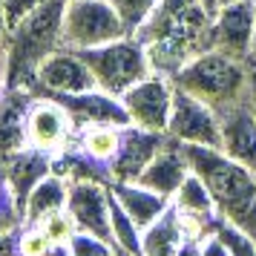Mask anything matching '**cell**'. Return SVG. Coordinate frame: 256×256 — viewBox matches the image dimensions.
Here are the masks:
<instances>
[{
    "label": "cell",
    "instance_id": "b9f144b4",
    "mask_svg": "<svg viewBox=\"0 0 256 256\" xmlns=\"http://www.w3.org/2000/svg\"><path fill=\"white\" fill-rule=\"evenodd\" d=\"M0 26H3V14H0Z\"/></svg>",
    "mask_w": 256,
    "mask_h": 256
},
{
    "label": "cell",
    "instance_id": "8fae6325",
    "mask_svg": "<svg viewBox=\"0 0 256 256\" xmlns=\"http://www.w3.org/2000/svg\"><path fill=\"white\" fill-rule=\"evenodd\" d=\"M26 138L32 147L44 152H60L75 141V124H72L66 106L52 95H38L29 118H26Z\"/></svg>",
    "mask_w": 256,
    "mask_h": 256
},
{
    "label": "cell",
    "instance_id": "f1b7e54d",
    "mask_svg": "<svg viewBox=\"0 0 256 256\" xmlns=\"http://www.w3.org/2000/svg\"><path fill=\"white\" fill-rule=\"evenodd\" d=\"M38 228H44V233H46L52 242H70L72 236L78 233V224H75V219H72V213L66 208L49 213Z\"/></svg>",
    "mask_w": 256,
    "mask_h": 256
},
{
    "label": "cell",
    "instance_id": "8d00e7d4",
    "mask_svg": "<svg viewBox=\"0 0 256 256\" xmlns=\"http://www.w3.org/2000/svg\"><path fill=\"white\" fill-rule=\"evenodd\" d=\"M248 66L256 70V38H254V52H250V58H248Z\"/></svg>",
    "mask_w": 256,
    "mask_h": 256
},
{
    "label": "cell",
    "instance_id": "5bb4252c",
    "mask_svg": "<svg viewBox=\"0 0 256 256\" xmlns=\"http://www.w3.org/2000/svg\"><path fill=\"white\" fill-rule=\"evenodd\" d=\"M66 210L72 213L78 230L110 239V184H104V182H72Z\"/></svg>",
    "mask_w": 256,
    "mask_h": 256
},
{
    "label": "cell",
    "instance_id": "44dd1931",
    "mask_svg": "<svg viewBox=\"0 0 256 256\" xmlns=\"http://www.w3.org/2000/svg\"><path fill=\"white\" fill-rule=\"evenodd\" d=\"M110 193L116 196V202L127 210L130 219L136 222L141 230L150 228L152 222L173 204V198L162 196V193H156V190L138 184V182H110Z\"/></svg>",
    "mask_w": 256,
    "mask_h": 256
},
{
    "label": "cell",
    "instance_id": "d6a6232c",
    "mask_svg": "<svg viewBox=\"0 0 256 256\" xmlns=\"http://www.w3.org/2000/svg\"><path fill=\"white\" fill-rule=\"evenodd\" d=\"M178 256H202V248H198V239H187L184 248L178 250Z\"/></svg>",
    "mask_w": 256,
    "mask_h": 256
},
{
    "label": "cell",
    "instance_id": "3957f363",
    "mask_svg": "<svg viewBox=\"0 0 256 256\" xmlns=\"http://www.w3.org/2000/svg\"><path fill=\"white\" fill-rule=\"evenodd\" d=\"M66 0H46L32 14H26L18 26L9 29L6 38V66L3 84L6 86H26L32 90L35 72L40 60L60 49V18Z\"/></svg>",
    "mask_w": 256,
    "mask_h": 256
},
{
    "label": "cell",
    "instance_id": "6da1fadb",
    "mask_svg": "<svg viewBox=\"0 0 256 256\" xmlns=\"http://www.w3.org/2000/svg\"><path fill=\"white\" fill-rule=\"evenodd\" d=\"M210 26L213 14L198 0H162L136 38L150 55L152 72L173 78L187 60L210 49Z\"/></svg>",
    "mask_w": 256,
    "mask_h": 256
},
{
    "label": "cell",
    "instance_id": "277c9868",
    "mask_svg": "<svg viewBox=\"0 0 256 256\" xmlns=\"http://www.w3.org/2000/svg\"><path fill=\"white\" fill-rule=\"evenodd\" d=\"M173 84L178 90L202 98L219 116L224 110L242 104L244 98H250V90H254L250 66L216 49H208L193 60H187L173 75Z\"/></svg>",
    "mask_w": 256,
    "mask_h": 256
},
{
    "label": "cell",
    "instance_id": "ab89813d",
    "mask_svg": "<svg viewBox=\"0 0 256 256\" xmlns=\"http://www.w3.org/2000/svg\"><path fill=\"white\" fill-rule=\"evenodd\" d=\"M3 86H6V84H3V75H0V92H3Z\"/></svg>",
    "mask_w": 256,
    "mask_h": 256
},
{
    "label": "cell",
    "instance_id": "2e32d148",
    "mask_svg": "<svg viewBox=\"0 0 256 256\" xmlns=\"http://www.w3.org/2000/svg\"><path fill=\"white\" fill-rule=\"evenodd\" d=\"M224 156H230L236 164L248 167L256 173V116L250 98H244L242 104L230 106L222 112V147Z\"/></svg>",
    "mask_w": 256,
    "mask_h": 256
},
{
    "label": "cell",
    "instance_id": "d6986e66",
    "mask_svg": "<svg viewBox=\"0 0 256 256\" xmlns=\"http://www.w3.org/2000/svg\"><path fill=\"white\" fill-rule=\"evenodd\" d=\"M187 176H190V162H187L184 144L167 138V144L156 152V158L138 176V184L150 187V190H156V193H162L167 198H173L178 193V187L184 184Z\"/></svg>",
    "mask_w": 256,
    "mask_h": 256
},
{
    "label": "cell",
    "instance_id": "74e56055",
    "mask_svg": "<svg viewBox=\"0 0 256 256\" xmlns=\"http://www.w3.org/2000/svg\"><path fill=\"white\" fill-rule=\"evenodd\" d=\"M250 106H254V116H256V86L250 90Z\"/></svg>",
    "mask_w": 256,
    "mask_h": 256
},
{
    "label": "cell",
    "instance_id": "d590c367",
    "mask_svg": "<svg viewBox=\"0 0 256 256\" xmlns=\"http://www.w3.org/2000/svg\"><path fill=\"white\" fill-rule=\"evenodd\" d=\"M198 3H202V6H204L210 14H213V12H216V9L222 6V0H198Z\"/></svg>",
    "mask_w": 256,
    "mask_h": 256
},
{
    "label": "cell",
    "instance_id": "5b68a950",
    "mask_svg": "<svg viewBox=\"0 0 256 256\" xmlns=\"http://www.w3.org/2000/svg\"><path fill=\"white\" fill-rule=\"evenodd\" d=\"M81 55L92 70L95 86L110 95H118V98L127 92L130 86H136L141 78L152 75L150 55L136 35H124L104 44V46L84 49Z\"/></svg>",
    "mask_w": 256,
    "mask_h": 256
},
{
    "label": "cell",
    "instance_id": "9a60e30c",
    "mask_svg": "<svg viewBox=\"0 0 256 256\" xmlns=\"http://www.w3.org/2000/svg\"><path fill=\"white\" fill-rule=\"evenodd\" d=\"M0 173L6 178V187L12 193L14 204L24 213V202L32 193V187L44 176L52 173V152H44L38 147H32V144H26L18 152H9V156L0 158Z\"/></svg>",
    "mask_w": 256,
    "mask_h": 256
},
{
    "label": "cell",
    "instance_id": "484cf974",
    "mask_svg": "<svg viewBox=\"0 0 256 256\" xmlns=\"http://www.w3.org/2000/svg\"><path fill=\"white\" fill-rule=\"evenodd\" d=\"M66 244H70L72 256H121L110 239L95 236V233H86V230H78Z\"/></svg>",
    "mask_w": 256,
    "mask_h": 256
},
{
    "label": "cell",
    "instance_id": "e0dca14e",
    "mask_svg": "<svg viewBox=\"0 0 256 256\" xmlns=\"http://www.w3.org/2000/svg\"><path fill=\"white\" fill-rule=\"evenodd\" d=\"M173 208L182 213L187 230L193 233L196 239L213 233L216 230V224L222 222V216H219V210H216V202H213V196H210L208 184H204L193 170H190V176L184 178V184L178 187V193L173 196Z\"/></svg>",
    "mask_w": 256,
    "mask_h": 256
},
{
    "label": "cell",
    "instance_id": "e575fe53",
    "mask_svg": "<svg viewBox=\"0 0 256 256\" xmlns=\"http://www.w3.org/2000/svg\"><path fill=\"white\" fill-rule=\"evenodd\" d=\"M44 256H72V254H70V244H66V242H55Z\"/></svg>",
    "mask_w": 256,
    "mask_h": 256
},
{
    "label": "cell",
    "instance_id": "4dcf8cb0",
    "mask_svg": "<svg viewBox=\"0 0 256 256\" xmlns=\"http://www.w3.org/2000/svg\"><path fill=\"white\" fill-rule=\"evenodd\" d=\"M198 248H202V256H230L228 244L222 242L219 233H208L198 239Z\"/></svg>",
    "mask_w": 256,
    "mask_h": 256
},
{
    "label": "cell",
    "instance_id": "cb8c5ba5",
    "mask_svg": "<svg viewBox=\"0 0 256 256\" xmlns=\"http://www.w3.org/2000/svg\"><path fill=\"white\" fill-rule=\"evenodd\" d=\"M110 239L121 256H141V228L110 193Z\"/></svg>",
    "mask_w": 256,
    "mask_h": 256
},
{
    "label": "cell",
    "instance_id": "8992f818",
    "mask_svg": "<svg viewBox=\"0 0 256 256\" xmlns=\"http://www.w3.org/2000/svg\"><path fill=\"white\" fill-rule=\"evenodd\" d=\"M130 35L110 0H66L60 18V44L66 49L104 46L116 38Z\"/></svg>",
    "mask_w": 256,
    "mask_h": 256
},
{
    "label": "cell",
    "instance_id": "30bf717a",
    "mask_svg": "<svg viewBox=\"0 0 256 256\" xmlns=\"http://www.w3.org/2000/svg\"><path fill=\"white\" fill-rule=\"evenodd\" d=\"M32 90L38 95H78L95 90V78L81 52L60 46L40 60Z\"/></svg>",
    "mask_w": 256,
    "mask_h": 256
},
{
    "label": "cell",
    "instance_id": "ffe728a7",
    "mask_svg": "<svg viewBox=\"0 0 256 256\" xmlns=\"http://www.w3.org/2000/svg\"><path fill=\"white\" fill-rule=\"evenodd\" d=\"M187 239H196L187 230L182 213L170 204L150 228L141 230V256H178Z\"/></svg>",
    "mask_w": 256,
    "mask_h": 256
},
{
    "label": "cell",
    "instance_id": "60d3db41",
    "mask_svg": "<svg viewBox=\"0 0 256 256\" xmlns=\"http://www.w3.org/2000/svg\"><path fill=\"white\" fill-rule=\"evenodd\" d=\"M222 3H236V0H222Z\"/></svg>",
    "mask_w": 256,
    "mask_h": 256
},
{
    "label": "cell",
    "instance_id": "52a82bcc",
    "mask_svg": "<svg viewBox=\"0 0 256 256\" xmlns=\"http://www.w3.org/2000/svg\"><path fill=\"white\" fill-rule=\"evenodd\" d=\"M167 138L184 147H222V116L202 98L176 86Z\"/></svg>",
    "mask_w": 256,
    "mask_h": 256
},
{
    "label": "cell",
    "instance_id": "7c38bea8",
    "mask_svg": "<svg viewBox=\"0 0 256 256\" xmlns=\"http://www.w3.org/2000/svg\"><path fill=\"white\" fill-rule=\"evenodd\" d=\"M167 144V132H152V130L127 124L121 130V144H118L116 158L110 162V178L112 182H138L144 167L156 158V152Z\"/></svg>",
    "mask_w": 256,
    "mask_h": 256
},
{
    "label": "cell",
    "instance_id": "83f0119b",
    "mask_svg": "<svg viewBox=\"0 0 256 256\" xmlns=\"http://www.w3.org/2000/svg\"><path fill=\"white\" fill-rule=\"evenodd\" d=\"M52 239H49L44 228H38V224H24L20 230H18V254L20 256H44L52 248Z\"/></svg>",
    "mask_w": 256,
    "mask_h": 256
},
{
    "label": "cell",
    "instance_id": "d4e9b609",
    "mask_svg": "<svg viewBox=\"0 0 256 256\" xmlns=\"http://www.w3.org/2000/svg\"><path fill=\"white\" fill-rule=\"evenodd\" d=\"M110 3H112V9L118 12L124 29H127L130 35H136L141 26L147 24V18L156 12V6L162 0H110Z\"/></svg>",
    "mask_w": 256,
    "mask_h": 256
},
{
    "label": "cell",
    "instance_id": "f35d334b",
    "mask_svg": "<svg viewBox=\"0 0 256 256\" xmlns=\"http://www.w3.org/2000/svg\"><path fill=\"white\" fill-rule=\"evenodd\" d=\"M250 81H254V86H256V70H250Z\"/></svg>",
    "mask_w": 256,
    "mask_h": 256
},
{
    "label": "cell",
    "instance_id": "f546056e",
    "mask_svg": "<svg viewBox=\"0 0 256 256\" xmlns=\"http://www.w3.org/2000/svg\"><path fill=\"white\" fill-rule=\"evenodd\" d=\"M46 0H0V14H3V26L12 29L24 20L26 14H32L38 6H44Z\"/></svg>",
    "mask_w": 256,
    "mask_h": 256
},
{
    "label": "cell",
    "instance_id": "4fadbf2b",
    "mask_svg": "<svg viewBox=\"0 0 256 256\" xmlns=\"http://www.w3.org/2000/svg\"><path fill=\"white\" fill-rule=\"evenodd\" d=\"M52 98H58L66 106L72 124H75V132L84 127H98V124H110V127H127L130 124L121 98L104 92L98 86L78 95H52Z\"/></svg>",
    "mask_w": 256,
    "mask_h": 256
},
{
    "label": "cell",
    "instance_id": "836d02e7",
    "mask_svg": "<svg viewBox=\"0 0 256 256\" xmlns=\"http://www.w3.org/2000/svg\"><path fill=\"white\" fill-rule=\"evenodd\" d=\"M6 38H9V29L0 26V75H3V66H6Z\"/></svg>",
    "mask_w": 256,
    "mask_h": 256
},
{
    "label": "cell",
    "instance_id": "4316f807",
    "mask_svg": "<svg viewBox=\"0 0 256 256\" xmlns=\"http://www.w3.org/2000/svg\"><path fill=\"white\" fill-rule=\"evenodd\" d=\"M213 233H219L222 236V242L228 244L230 256H256V239L248 230H242V228H236V224H230V222L222 219Z\"/></svg>",
    "mask_w": 256,
    "mask_h": 256
},
{
    "label": "cell",
    "instance_id": "ac0fdd59",
    "mask_svg": "<svg viewBox=\"0 0 256 256\" xmlns=\"http://www.w3.org/2000/svg\"><path fill=\"white\" fill-rule=\"evenodd\" d=\"M38 92L26 86H3L0 92V158L18 152L29 144L26 138V118L35 104Z\"/></svg>",
    "mask_w": 256,
    "mask_h": 256
},
{
    "label": "cell",
    "instance_id": "ba28073f",
    "mask_svg": "<svg viewBox=\"0 0 256 256\" xmlns=\"http://www.w3.org/2000/svg\"><path fill=\"white\" fill-rule=\"evenodd\" d=\"M173 78L162 75V72H152L121 95V104L127 110L130 124L152 130V132H167L170 112H173Z\"/></svg>",
    "mask_w": 256,
    "mask_h": 256
},
{
    "label": "cell",
    "instance_id": "1f68e13d",
    "mask_svg": "<svg viewBox=\"0 0 256 256\" xmlns=\"http://www.w3.org/2000/svg\"><path fill=\"white\" fill-rule=\"evenodd\" d=\"M0 256H20L18 254V233H0Z\"/></svg>",
    "mask_w": 256,
    "mask_h": 256
},
{
    "label": "cell",
    "instance_id": "7402d4cb",
    "mask_svg": "<svg viewBox=\"0 0 256 256\" xmlns=\"http://www.w3.org/2000/svg\"><path fill=\"white\" fill-rule=\"evenodd\" d=\"M66 198H70V182L58 173L44 176L24 202V224H40L49 213L66 208Z\"/></svg>",
    "mask_w": 256,
    "mask_h": 256
},
{
    "label": "cell",
    "instance_id": "7a4b0ae2",
    "mask_svg": "<svg viewBox=\"0 0 256 256\" xmlns=\"http://www.w3.org/2000/svg\"><path fill=\"white\" fill-rule=\"evenodd\" d=\"M190 170L208 184L224 222L256 239V173L236 164L219 147H184Z\"/></svg>",
    "mask_w": 256,
    "mask_h": 256
},
{
    "label": "cell",
    "instance_id": "9c48e42d",
    "mask_svg": "<svg viewBox=\"0 0 256 256\" xmlns=\"http://www.w3.org/2000/svg\"><path fill=\"white\" fill-rule=\"evenodd\" d=\"M254 38H256V0L222 3L213 12L210 49L248 64L250 52H254Z\"/></svg>",
    "mask_w": 256,
    "mask_h": 256
},
{
    "label": "cell",
    "instance_id": "603a6c76",
    "mask_svg": "<svg viewBox=\"0 0 256 256\" xmlns=\"http://www.w3.org/2000/svg\"><path fill=\"white\" fill-rule=\"evenodd\" d=\"M121 130L124 127H110V124H98V127H84L75 132V147L90 156L95 162H101L110 167V162L116 158L118 144H121Z\"/></svg>",
    "mask_w": 256,
    "mask_h": 256
}]
</instances>
